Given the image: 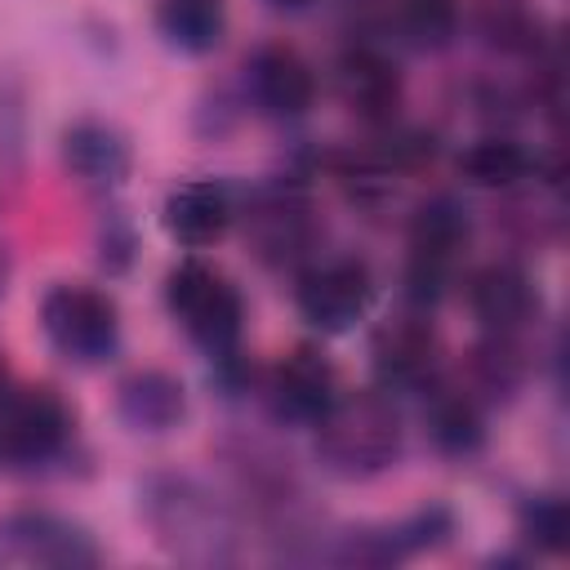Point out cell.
Returning a JSON list of instances; mask_svg holds the SVG:
<instances>
[{"mask_svg": "<svg viewBox=\"0 0 570 570\" xmlns=\"http://www.w3.org/2000/svg\"><path fill=\"white\" fill-rule=\"evenodd\" d=\"M142 517L156 530V543L191 566H214L236 557V521L191 476H151L142 490Z\"/></svg>", "mask_w": 570, "mask_h": 570, "instance_id": "obj_1", "label": "cell"}, {"mask_svg": "<svg viewBox=\"0 0 570 570\" xmlns=\"http://www.w3.org/2000/svg\"><path fill=\"white\" fill-rule=\"evenodd\" d=\"M316 428V459L325 472L343 481L374 476L396 463L401 454V414L383 392H338L330 410L312 423Z\"/></svg>", "mask_w": 570, "mask_h": 570, "instance_id": "obj_2", "label": "cell"}, {"mask_svg": "<svg viewBox=\"0 0 570 570\" xmlns=\"http://www.w3.org/2000/svg\"><path fill=\"white\" fill-rule=\"evenodd\" d=\"M165 303L209 356H232L236 352L240 325H245V303H240L236 285L223 272H214L196 258L178 263L165 281Z\"/></svg>", "mask_w": 570, "mask_h": 570, "instance_id": "obj_3", "label": "cell"}, {"mask_svg": "<svg viewBox=\"0 0 570 570\" xmlns=\"http://www.w3.org/2000/svg\"><path fill=\"white\" fill-rule=\"evenodd\" d=\"M40 330L76 365H102L120 347V312L94 285H53L40 298Z\"/></svg>", "mask_w": 570, "mask_h": 570, "instance_id": "obj_4", "label": "cell"}, {"mask_svg": "<svg viewBox=\"0 0 570 570\" xmlns=\"http://www.w3.org/2000/svg\"><path fill=\"white\" fill-rule=\"evenodd\" d=\"M472 236V218L454 196H428L410 218V267H405V294L419 307H432L445 285L459 249Z\"/></svg>", "mask_w": 570, "mask_h": 570, "instance_id": "obj_5", "label": "cell"}, {"mask_svg": "<svg viewBox=\"0 0 570 570\" xmlns=\"http://www.w3.org/2000/svg\"><path fill=\"white\" fill-rule=\"evenodd\" d=\"M298 316L321 334H347L374 303V276L361 258H325L294 285Z\"/></svg>", "mask_w": 570, "mask_h": 570, "instance_id": "obj_6", "label": "cell"}, {"mask_svg": "<svg viewBox=\"0 0 570 570\" xmlns=\"http://www.w3.org/2000/svg\"><path fill=\"white\" fill-rule=\"evenodd\" d=\"M71 436V410L49 387H18L0 396V459L49 463Z\"/></svg>", "mask_w": 570, "mask_h": 570, "instance_id": "obj_7", "label": "cell"}, {"mask_svg": "<svg viewBox=\"0 0 570 570\" xmlns=\"http://www.w3.org/2000/svg\"><path fill=\"white\" fill-rule=\"evenodd\" d=\"M0 543L36 566H98L102 552L94 543V534L58 512H18L0 525Z\"/></svg>", "mask_w": 570, "mask_h": 570, "instance_id": "obj_8", "label": "cell"}, {"mask_svg": "<svg viewBox=\"0 0 570 570\" xmlns=\"http://www.w3.org/2000/svg\"><path fill=\"white\" fill-rule=\"evenodd\" d=\"M245 85H249V98L258 102V111L267 116H303L312 102H316V71L312 62L289 49V45H267L249 58L245 67Z\"/></svg>", "mask_w": 570, "mask_h": 570, "instance_id": "obj_9", "label": "cell"}, {"mask_svg": "<svg viewBox=\"0 0 570 570\" xmlns=\"http://www.w3.org/2000/svg\"><path fill=\"white\" fill-rule=\"evenodd\" d=\"M370 356L387 387H428L441 361V343L423 316H396L374 330Z\"/></svg>", "mask_w": 570, "mask_h": 570, "instance_id": "obj_10", "label": "cell"}, {"mask_svg": "<svg viewBox=\"0 0 570 570\" xmlns=\"http://www.w3.org/2000/svg\"><path fill=\"white\" fill-rule=\"evenodd\" d=\"M334 85H338V98L361 116V120H392L396 116V102H401V71L396 62L374 49V45H352L338 67H334Z\"/></svg>", "mask_w": 570, "mask_h": 570, "instance_id": "obj_11", "label": "cell"}, {"mask_svg": "<svg viewBox=\"0 0 570 570\" xmlns=\"http://www.w3.org/2000/svg\"><path fill=\"white\" fill-rule=\"evenodd\" d=\"M267 396H272V410H276L285 423H307V428H312V423L330 410V401L338 396L334 365H330L321 352L298 347V352H289V356L272 370Z\"/></svg>", "mask_w": 570, "mask_h": 570, "instance_id": "obj_12", "label": "cell"}, {"mask_svg": "<svg viewBox=\"0 0 570 570\" xmlns=\"http://www.w3.org/2000/svg\"><path fill=\"white\" fill-rule=\"evenodd\" d=\"M468 303L476 312V321L490 334H517L525 321H534L539 312V289L534 276L517 263H485L472 285H468Z\"/></svg>", "mask_w": 570, "mask_h": 570, "instance_id": "obj_13", "label": "cell"}, {"mask_svg": "<svg viewBox=\"0 0 570 570\" xmlns=\"http://www.w3.org/2000/svg\"><path fill=\"white\" fill-rule=\"evenodd\" d=\"M236 218V205H232V191L214 178H196V183H183L165 196V232L187 245V249H205L214 245Z\"/></svg>", "mask_w": 570, "mask_h": 570, "instance_id": "obj_14", "label": "cell"}, {"mask_svg": "<svg viewBox=\"0 0 570 570\" xmlns=\"http://www.w3.org/2000/svg\"><path fill=\"white\" fill-rule=\"evenodd\" d=\"M62 160L89 187H120L129 165H134V151H129V138L116 125H107V120H76L62 134Z\"/></svg>", "mask_w": 570, "mask_h": 570, "instance_id": "obj_15", "label": "cell"}, {"mask_svg": "<svg viewBox=\"0 0 570 570\" xmlns=\"http://www.w3.org/2000/svg\"><path fill=\"white\" fill-rule=\"evenodd\" d=\"M116 414L129 432H147V436L174 432L187 414L183 383L165 370H138L116 387Z\"/></svg>", "mask_w": 570, "mask_h": 570, "instance_id": "obj_16", "label": "cell"}, {"mask_svg": "<svg viewBox=\"0 0 570 570\" xmlns=\"http://www.w3.org/2000/svg\"><path fill=\"white\" fill-rule=\"evenodd\" d=\"M245 232L254 236L258 254L267 258H289L312 240V218H307V200L294 187H267L258 191L254 209L245 214Z\"/></svg>", "mask_w": 570, "mask_h": 570, "instance_id": "obj_17", "label": "cell"}, {"mask_svg": "<svg viewBox=\"0 0 570 570\" xmlns=\"http://www.w3.org/2000/svg\"><path fill=\"white\" fill-rule=\"evenodd\" d=\"M160 36L183 53H209L223 40V0H160L156 9Z\"/></svg>", "mask_w": 570, "mask_h": 570, "instance_id": "obj_18", "label": "cell"}, {"mask_svg": "<svg viewBox=\"0 0 570 570\" xmlns=\"http://www.w3.org/2000/svg\"><path fill=\"white\" fill-rule=\"evenodd\" d=\"M530 169H534V156H530L517 138H503V134L476 138V142L459 156V174H463L472 187H512V183L530 178Z\"/></svg>", "mask_w": 570, "mask_h": 570, "instance_id": "obj_19", "label": "cell"}, {"mask_svg": "<svg viewBox=\"0 0 570 570\" xmlns=\"http://www.w3.org/2000/svg\"><path fill=\"white\" fill-rule=\"evenodd\" d=\"M428 436L441 454H472L485 441V423L472 396L463 392H436L428 405Z\"/></svg>", "mask_w": 570, "mask_h": 570, "instance_id": "obj_20", "label": "cell"}, {"mask_svg": "<svg viewBox=\"0 0 570 570\" xmlns=\"http://www.w3.org/2000/svg\"><path fill=\"white\" fill-rule=\"evenodd\" d=\"M401 31L419 49H441L459 31V4L454 0H401Z\"/></svg>", "mask_w": 570, "mask_h": 570, "instance_id": "obj_21", "label": "cell"}, {"mask_svg": "<svg viewBox=\"0 0 570 570\" xmlns=\"http://www.w3.org/2000/svg\"><path fill=\"white\" fill-rule=\"evenodd\" d=\"M521 534L539 548V552H561L570 539V512L557 494H534L521 508Z\"/></svg>", "mask_w": 570, "mask_h": 570, "instance_id": "obj_22", "label": "cell"}, {"mask_svg": "<svg viewBox=\"0 0 570 570\" xmlns=\"http://www.w3.org/2000/svg\"><path fill=\"white\" fill-rule=\"evenodd\" d=\"M276 4H307V0H276Z\"/></svg>", "mask_w": 570, "mask_h": 570, "instance_id": "obj_23", "label": "cell"}]
</instances>
